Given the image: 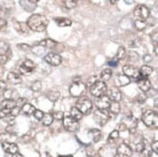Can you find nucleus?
I'll use <instances>...</instances> for the list:
<instances>
[{"mask_svg": "<svg viewBox=\"0 0 158 157\" xmlns=\"http://www.w3.org/2000/svg\"><path fill=\"white\" fill-rule=\"evenodd\" d=\"M29 27L32 31L36 32H43L48 25V20L45 17L44 15H40V14H33L28 19Z\"/></svg>", "mask_w": 158, "mask_h": 157, "instance_id": "1", "label": "nucleus"}, {"mask_svg": "<svg viewBox=\"0 0 158 157\" xmlns=\"http://www.w3.org/2000/svg\"><path fill=\"white\" fill-rule=\"evenodd\" d=\"M142 121L144 125L150 129H158V114L155 110L147 109L143 111Z\"/></svg>", "mask_w": 158, "mask_h": 157, "instance_id": "2", "label": "nucleus"}, {"mask_svg": "<svg viewBox=\"0 0 158 157\" xmlns=\"http://www.w3.org/2000/svg\"><path fill=\"white\" fill-rule=\"evenodd\" d=\"M86 84H84L81 80L73 82L71 84L70 88H69V92H70L71 96H73V98H80L84 94V92L86 91Z\"/></svg>", "mask_w": 158, "mask_h": 157, "instance_id": "3", "label": "nucleus"}, {"mask_svg": "<svg viewBox=\"0 0 158 157\" xmlns=\"http://www.w3.org/2000/svg\"><path fill=\"white\" fill-rule=\"evenodd\" d=\"M134 19L135 21H144L146 22L149 19L150 15V11L148 9V7H146L144 5H139L138 7L134 9Z\"/></svg>", "mask_w": 158, "mask_h": 157, "instance_id": "4", "label": "nucleus"}, {"mask_svg": "<svg viewBox=\"0 0 158 157\" xmlns=\"http://www.w3.org/2000/svg\"><path fill=\"white\" fill-rule=\"evenodd\" d=\"M107 92V84L103 80H98L94 85L91 87V94L95 98H100L106 94Z\"/></svg>", "mask_w": 158, "mask_h": 157, "instance_id": "5", "label": "nucleus"}, {"mask_svg": "<svg viewBox=\"0 0 158 157\" xmlns=\"http://www.w3.org/2000/svg\"><path fill=\"white\" fill-rule=\"evenodd\" d=\"M77 108H78L84 115H88L93 108V103L88 98H80L77 101Z\"/></svg>", "mask_w": 158, "mask_h": 157, "instance_id": "6", "label": "nucleus"}, {"mask_svg": "<svg viewBox=\"0 0 158 157\" xmlns=\"http://www.w3.org/2000/svg\"><path fill=\"white\" fill-rule=\"evenodd\" d=\"M100 157H115L117 155V148H116L114 143H109L104 145L99 149Z\"/></svg>", "mask_w": 158, "mask_h": 157, "instance_id": "7", "label": "nucleus"}, {"mask_svg": "<svg viewBox=\"0 0 158 157\" xmlns=\"http://www.w3.org/2000/svg\"><path fill=\"white\" fill-rule=\"evenodd\" d=\"M109 116L108 111L106 109H98L95 110L94 112V119L95 122L98 123L100 126H103L107 124V122L109 121Z\"/></svg>", "mask_w": 158, "mask_h": 157, "instance_id": "8", "label": "nucleus"}, {"mask_svg": "<svg viewBox=\"0 0 158 157\" xmlns=\"http://www.w3.org/2000/svg\"><path fill=\"white\" fill-rule=\"evenodd\" d=\"M123 72L126 76H128L130 78L134 79V80H140L141 79V75H140V70H138L132 64H125L123 67Z\"/></svg>", "mask_w": 158, "mask_h": 157, "instance_id": "9", "label": "nucleus"}, {"mask_svg": "<svg viewBox=\"0 0 158 157\" xmlns=\"http://www.w3.org/2000/svg\"><path fill=\"white\" fill-rule=\"evenodd\" d=\"M63 126L69 132H77L79 129L78 121L73 119L71 116H67V117L63 118Z\"/></svg>", "mask_w": 158, "mask_h": 157, "instance_id": "10", "label": "nucleus"}, {"mask_svg": "<svg viewBox=\"0 0 158 157\" xmlns=\"http://www.w3.org/2000/svg\"><path fill=\"white\" fill-rule=\"evenodd\" d=\"M44 60H45L49 66H52V67H59L60 64L62 63L61 55L56 54V53H47V54L45 55Z\"/></svg>", "mask_w": 158, "mask_h": 157, "instance_id": "11", "label": "nucleus"}, {"mask_svg": "<svg viewBox=\"0 0 158 157\" xmlns=\"http://www.w3.org/2000/svg\"><path fill=\"white\" fill-rule=\"evenodd\" d=\"M16 106H17L16 101H13V100H5V101H2V103H1V117L4 118L6 115L10 114V111Z\"/></svg>", "mask_w": 158, "mask_h": 157, "instance_id": "12", "label": "nucleus"}, {"mask_svg": "<svg viewBox=\"0 0 158 157\" xmlns=\"http://www.w3.org/2000/svg\"><path fill=\"white\" fill-rule=\"evenodd\" d=\"M35 69H36V64L32 62L31 60H25L20 66V68H19V70H20V72L22 75H29Z\"/></svg>", "mask_w": 158, "mask_h": 157, "instance_id": "13", "label": "nucleus"}, {"mask_svg": "<svg viewBox=\"0 0 158 157\" xmlns=\"http://www.w3.org/2000/svg\"><path fill=\"white\" fill-rule=\"evenodd\" d=\"M111 104V99L109 96L104 94L100 98H96V101H95V106L98 109H107L109 108Z\"/></svg>", "mask_w": 158, "mask_h": 157, "instance_id": "14", "label": "nucleus"}, {"mask_svg": "<svg viewBox=\"0 0 158 157\" xmlns=\"http://www.w3.org/2000/svg\"><path fill=\"white\" fill-rule=\"evenodd\" d=\"M117 156L118 157H131L132 156V148L127 143H120L117 147Z\"/></svg>", "mask_w": 158, "mask_h": 157, "instance_id": "15", "label": "nucleus"}, {"mask_svg": "<svg viewBox=\"0 0 158 157\" xmlns=\"http://www.w3.org/2000/svg\"><path fill=\"white\" fill-rule=\"evenodd\" d=\"M1 147H2L5 153L10 154V155H16V154L19 153V147H17V145L12 143V142H2Z\"/></svg>", "mask_w": 158, "mask_h": 157, "instance_id": "16", "label": "nucleus"}, {"mask_svg": "<svg viewBox=\"0 0 158 157\" xmlns=\"http://www.w3.org/2000/svg\"><path fill=\"white\" fill-rule=\"evenodd\" d=\"M14 28H15V30L19 33L21 35H28L29 32H30V27H29L28 23H24V22H15L14 23Z\"/></svg>", "mask_w": 158, "mask_h": 157, "instance_id": "17", "label": "nucleus"}, {"mask_svg": "<svg viewBox=\"0 0 158 157\" xmlns=\"http://www.w3.org/2000/svg\"><path fill=\"white\" fill-rule=\"evenodd\" d=\"M7 80L8 83H10L13 85H19L22 83V76L20 74H17L15 71H10L7 75Z\"/></svg>", "mask_w": 158, "mask_h": 157, "instance_id": "18", "label": "nucleus"}, {"mask_svg": "<svg viewBox=\"0 0 158 157\" xmlns=\"http://www.w3.org/2000/svg\"><path fill=\"white\" fill-rule=\"evenodd\" d=\"M2 95H4L5 100H13V101H17L20 96H19V93L16 92L15 90H10V88H7L6 91L2 92Z\"/></svg>", "mask_w": 158, "mask_h": 157, "instance_id": "19", "label": "nucleus"}, {"mask_svg": "<svg viewBox=\"0 0 158 157\" xmlns=\"http://www.w3.org/2000/svg\"><path fill=\"white\" fill-rule=\"evenodd\" d=\"M109 98L112 100V101H117L119 102L122 100V92L119 91V88L117 86L115 87H111L109 90Z\"/></svg>", "mask_w": 158, "mask_h": 157, "instance_id": "20", "label": "nucleus"}, {"mask_svg": "<svg viewBox=\"0 0 158 157\" xmlns=\"http://www.w3.org/2000/svg\"><path fill=\"white\" fill-rule=\"evenodd\" d=\"M131 82V78L128 76H126L125 74H119L116 77V83H117V86H126L128 85Z\"/></svg>", "mask_w": 158, "mask_h": 157, "instance_id": "21", "label": "nucleus"}, {"mask_svg": "<svg viewBox=\"0 0 158 157\" xmlns=\"http://www.w3.org/2000/svg\"><path fill=\"white\" fill-rule=\"evenodd\" d=\"M138 85L142 92H148L151 87V83L148 78H141L140 80H138Z\"/></svg>", "mask_w": 158, "mask_h": 157, "instance_id": "22", "label": "nucleus"}, {"mask_svg": "<svg viewBox=\"0 0 158 157\" xmlns=\"http://www.w3.org/2000/svg\"><path fill=\"white\" fill-rule=\"evenodd\" d=\"M108 109H109L108 111H109V115H110L111 117L117 116V115L120 112V104H119V102H117V101H112L110 107H109Z\"/></svg>", "mask_w": 158, "mask_h": 157, "instance_id": "23", "label": "nucleus"}, {"mask_svg": "<svg viewBox=\"0 0 158 157\" xmlns=\"http://www.w3.org/2000/svg\"><path fill=\"white\" fill-rule=\"evenodd\" d=\"M39 46H41V47H45V48H55L56 46H59V43H57V41H55V40L47 38V39L41 40V41L39 43Z\"/></svg>", "mask_w": 158, "mask_h": 157, "instance_id": "24", "label": "nucleus"}, {"mask_svg": "<svg viewBox=\"0 0 158 157\" xmlns=\"http://www.w3.org/2000/svg\"><path fill=\"white\" fill-rule=\"evenodd\" d=\"M36 112V108L30 104V103H24L22 106V114L25 115V116H31V115H35Z\"/></svg>", "mask_w": 158, "mask_h": 157, "instance_id": "25", "label": "nucleus"}, {"mask_svg": "<svg viewBox=\"0 0 158 157\" xmlns=\"http://www.w3.org/2000/svg\"><path fill=\"white\" fill-rule=\"evenodd\" d=\"M55 23L61 28H67V27H70L72 24V22L70 19H67V17H56Z\"/></svg>", "mask_w": 158, "mask_h": 157, "instance_id": "26", "label": "nucleus"}, {"mask_svg": "<svg viewBox=\"0 0 158 157\" xmlns=\"http://www.w3.org/2000/svg\"><path fill=\"white\" fill-rule=\"evenodd\" d=\"M152 71H154V69H152L150 66H147V64L142 66L141 69H140V75H141V78H148V77L152 74Z\"/></svg>", "mask_w": 158, "mask_h": 157, "instance_id": "27", "label": "nucleus"}, {"mask_svg": "<svg viewBox=\"0 0 158 157\" xmlns=\"http://www.w3.org/2000/svg\"><path fill=\"white\" fill-rule=\"evenodd\" d=\"M83 112L80 111V110L77 108V107H72L71 109H70V115L69 116H71L73 119H76V121H80L81 118H83Z\"/></svg>", "mask_w": 158, "mask_h": 157, "instance_id": "28", "label": "nucleus"}, {"mask_svg": "<svg viewBox=\"0 0 158 157\" xmlns=\"http://www.w3.org/2000/svg\"><path fill=\"white\" fill-rule=\"evenodd\" d=\"M101 80L103 82H108V80H110L111 77H112V71H111L110 68H107V69H103L102 72H101Z\"/></svg>", "mask_w": 158, "mask_h": 157, "instance_id": "29", "label": "nucleus"}, {"mask_svg": "<svg viewBox=\"0 0 158 157\" xmlns=\"http://www.w3.org/2000/svg\"><path fill=\"white\" fill-rule=\"evenodd\" d=\"M89 134H91V138L93 142H99L102 138V134L99 130H91L89 131Z\"/></svg>", "mask_w": 158, "mask_h": 157, "instance_id": "30", "label": "nucleus"}, {"mask_svg": "<svg viewBox=\"0 0 158 157\" xmlns=\"http://www.w3.org/2000/svg\"><path fill=\"white\" fill-rule=\"evenodd\" d=\"M53 121H54V116H53V115H51V114H45L44 118L41 119V123H43V124L45 126H49V125H52Z\"/></svg>", "mask_w": 158, "mask_h": 157, "instance_id": "31", "label": "nucleus"}, {"mask_svg": "<svg viewBox=\"0 0 158 157\" xmlns=\"http://www.w3.org/2000/svg\"><path fill=\"white\" fill-rule=\"evenodd\" d=\"M118 139H119V131L115 130L110 133V135L108 138V142H109V143H115Z\"/></svg>", "mask_w": 158, "mask_h": 157, "instance_id": "32", "label": "nucleus"}, {"mask_svg": "<svg viewBox=\"0 0 158 157\" xmlns=\"http://www.w3.org/2000/svg\"><path fill=\"white\" fill-rule=\"evenodd\" d=\"M126 49L124 47H119L118 48V52H117V54H116V59L118 60V61H122V60H124L125 57H126Z\"/></svg>", "mask_w": 158, "mask_h": 157, "instance_id": "33", "label": "nucleus"}, {"mask_svg": "<svg viewBox=\"0 0 158 157\" xmlns=\"http://www.w3.org/2000/svg\"><path fill=\"white\" fill-rule=\"evenodd\" d=\"M78 4V0H64V6L68 9H73Z\"/></svg>", "mask_w": 158, "mask_h": 157, "instance_id": "34", "label": "nucleus"}, {"mask_svg": "<svg viewBox=\"0 0 158 157\" xmlns=\"http://www.w3.org/2000/svg\"><path fill=\"white\" fill-rule=\"evenodd\" d=\"M47 96H48V99H49L51 101L55 102L56 100L60 98V92H57V91H51V92L47 94Z\"/></svg>", "mask_w": 158, "mask_h": 157, "instance_id": "35", "label": "nucleus"}, {"mask_svg": "<svg viewBox=\"0 0 158 157\" xmlns=\"http://www.w3.org/2000/svg\"><path fill=\"white\" fill-rule=\"evenodd\" d=\"M127 59H128V62L134 63L139 60V55L136 54L135 52H130V53L127 54Z\"/></svg>", "mask_w": 158, "mask_h": 157, "instance_id": "36", "label": "nucleus"}, {"mask_svg": "<svg viewBox=\"0 0 158 157\" xmlns=\"http://www.w3.org/2000/svg\"><path fill=\"white\" fill-rule=\"evenodd\" d=\"M96 82H98V78H96V76H92V77H89V78L87 79L86 85L88 87H92Z\"/></svg>", "mask_w": 158, "mask_h": 157, "instance_id": "37", "label": "nucleus"}, {"mask_svg": "<svg viewBox=\"0 0 158 157\" xmlns=\"http://www.w3.org/2000/svg\"><path fill=\"white\" fill-rule=\"evenodd\" d=\"M53 116H54V119H56V121H63L64 118V114L62 111H55L53 114Z\"/></svg>", "mask_w": 158, "mask_h": 157, "instance_id": "38", "label": "nucleus"}, {"mask_svg": "<svg viewBox=\"0 0 158 157\" xmlns=\"http://www.w3.org/2000/svg\"><path fill=\"white\" fill-rule=\"evenodd\" d=\"M35 118L36 119H38V121H41L44 118V116H45V112H44L43 110H36V112H35Z\"/></svg>", "mask_w": 158, "mask_h": 157, "instance_id": "39", "label": "nucleus"}, {"mask_svg": "<svg viewBox=\"0 0 158 157\" xmlns=\"http://www.w3.org/2000/svg\"><path fill=\"white\" fill-rule=\"evenodd\" d=\"M31 90L33 92H39L41 90V83L40 82H35V84L31 86Z\"/></svg>", "mask_w": 158, "mask_h": 157, "instance_id": "40", "label": "nucleus"}, {"mask_svg": "<svg viewBox=\"0 0 158 157\" xmlns=\"http://www.w3.org/2000/svg\"><path fill=\"white\" fill-rule=\"evenodd\" d=\"M140 157H151V150L148 149V148H144V149L140 153Z\"/></svg>", "mask_w": 158, "mask_h": 157, "instance_id": "41", "label": "nucleus"}, {"mask_svg": "<svg viewBox=\"0 0 158 157\" xmlns=\"http://www.w3.org/2000/svg\"><path fill=\"white\" fill-rule=\"evenodd\" d=\"M17 47H19V49L24 51V52H28V51L31 49V47H30L29 45H27V44H19V45H17Z\"/></svg>", "mask_w": 158, "mask_h": 157, "instance_id": "42", "label": "nucleus"}, {"mask_svg": "<svg viewBox=\"0 0 158 157\" xmlns=\"http://www.w3.org/2000/svg\"><path fill=\"white\" fill-rule=\"evenodd\" d=\"M135 25L139 30H143L146 28V22L144 21H135Z\"/></svg>", "mask_w": 158, "mask_h": 157, "instance_id": "43", "label": "nucleus"}, {"mask_svg": "<svg viewBox=\"0 0 158 157\" xmlns=\"http://www.w3.org/2000/svg\"><path fill=\"white\" fill-rule=\"evenodd\" d=\"M14 118H15V116H13L12 114H9V116H7V115L5 116L4 121L5 122H7V123H13L14 122Z\"/></svg>", "mask_w": 158, "mask_h": 157, "instance_id": "44", "label": "nucleus"}, {"mask_svg": "<svg viewBox=\"0 0 158 157\" xmlns=\"http://www.w3.org/2000/svg\"><path fill=\"white\" fill-rule=\"evenodd\" d=\"M7 59H8V56L7 54H1L0 55V63L4 66V64H6V62H7Z\"/></svg>", "mask_w": 158, "mask_h": 157, "instance_id": "45", "label": "nucleus"}, {"mask_svg": "<svg viewBox=\"0 0 158 157\" xmlns=\"http://www.w3.org/2000/svg\"><path fill=\"white\" fill-rule=\"evenodd\" d=\"M7 51H8L7 44L1 43V54H7Z\"/></svg>", "mask_w": 158, "mask_h": 157, "instance_id": "46", "label": "nucleus"}, {"mask_svg": "<svg viewBox=\"0 0 158 157\" xmlns=\"http://www.w3.org/2000/svg\"><path fill=\"white\" fill-rule=\"evenodd\" d=\"M151 148H152V150H154L155 153L158 155V141L152 142V146H151Z\"/></svg>", "mask_w": 158, "mask_h": 157, "instance_id": "47", "label": "nucleus"}, {"mask_svg": "<svg viewBox=\"0 0 158 157\" xmlns=\"http://www.w3.org/2000/svg\"><path fill=\"white\" fill-rule=\"evenodd\" d=\"M127 130V126H126V124L125 123H120L119 124V126H118V131L120 132V131H126Z\"/></svg>", "mask_w": 158, "mask_h": 157, "instance_id": "48", "label": "nucleus"}, {"mask_svg": "<svg viewBox=\"0 0 158 157\" xmlns=\"http://www.w3.org/2000/svg\"><path fill=\"white\" fill-rule=\"evenodd\" d=\"M154 110L158 114V99H156L154 102Z\"/></svg>", "mask_w": 158, "mask_h": 157, "instance_id": "49", "label": "nucleus"}, {"mask_svg": "<svg viewBox=\"0 0 158 157\" xmlns=\"http://www.w3.org/2000/svg\"><path fill=\"white\" fill-rule=\"evenodd\" d=\"M109 66H110V67H116V66H117V62H116V61H110V62H109Z\"/></svg>", "mask_w": 158, "mask_h": 157, "instance_id": "50", "label": "nucleus"}, {"mask_svg": "<svg viewBox=\"0 0 158 157\" xmlns=\"http://www.w3.org/2000/svg\"><path fill=\"white\" fill-rule=\"evenodd\" d=\"M154 51H155V54H156L158 56V43L156 44V46H155V49H154Z\"/></svg>", "mask_w": 158, "mask_h": 157, "instance_id": "51", "label": "nucleus"}, {"mask_svg": "<svg viewBox=\"0 0 158 157\" xmlns=\"http://www.w3.org/2000/svg\"><path fill=\"white\" fill-rule=\"evenodd\" d=\"M5 25H6V21L4 19H1V28H4Z\"/></svg>", "mask_w": 158, "mask_h": 157, "instance_id": "52", "label": "nucleus"}, {"mask_svg": "<svg viewBox=\"0 0 158 157\" xmlns=\"http://www.w3.org/2000/svg\"><path fill=\"white\" fill-rule=\"evenodd\" d=\"M118 1H119V0H110V4L111 5H116Z\"/></svg>", "mask_w": 158, "mask_h": 157, "instance_id": "53", "label": "nucleus"}, {"mask_svg": "<svg viewBox=\"0 0 158 157\" xmlns=\"http://www.w3.org/2000/svg\"><path fill=\"white\" fill-rule=\"evenodd\" d=\"M30 2H32V4H38L39 2V0H29Z\"/></svg>", "mask_w": 158, "mask_h": 157, "instance_id": "54", "label": "nucleus"}, {"mask_svg": "<svg viewBox=\"0 0 158 157\" xmlns=\"http://www.w3.org/2000/svg\"><path fill=\"white\" fill-rule=\"evenodd\" d=\"M6 131H7V132H12V131H13V127H12V126H8L7 130H6Z\"/></svg>", "mask_w": 158, "mask_h": 157, "instance_id": "55", "label": "nucleus"}, {"mask_svg": "<svg viewBox=\"0 0 158 157\" xmlns=\"http://www.w3.org/2000/svg\"><path fill=\"white\" fill-rule=\"evenodd\" d=\"M59 157H73L72 155H60Z\"/></svg>", "mask_w": 158, "mask_h": 157, "instance_id": "56", "label": "nucleus"}, {"mask_svg": "<svg viewBox=\"0 0 158 157\" xmlns=\"http://www.w3.org/2000/svg\"><path fill=\"white\" fill-rule=\"evenodd\" d=\"M151 60V56H144V61H149Z\"/></svg>", "mask_w": 158, "mask_h": 157, "instance_id": "57", "label": "nucleus"}]
</instances>
